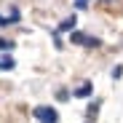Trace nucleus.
<instances>
[{"mask_svg": "<svg viewBox=\"0 0 123 123\" xmlns=\"http://www.w3.org/2000/svg\"><path fill=\"white\" fill-rule=\"evenodd\" d=\"M72 43H80V46H99L96 37H88L83 32H72Z\"/></svg>", "mask_w": 123, "mask_h": 123, "instance_id": "nucleus-2", "label": "nucleus"}, {"mask_svg": "<svg viewBox=\"0 0 123 123\" xmlns=\"http://www.w3.org/2000/svg\"><path fill=\"white\" fill-rule=\"evenodd\" d=\"M32 115H35L40 123H56V120H59L56 110H54V107H46V105H43V107H35V110H32Z\"/></svg>", "mask_w": 123, "mask_h": 123, "instance_id": "nucleus-1", "label": "nucleus"}, {"mask_svg": "<svg viewBox=\"0 0 123 123\" xmlns=\"http://www.w3.org/2000/svg\"><path fill=\"white\" fill-rule=\"evenodd\" d=\"M75 6H78V8H86V6H88V0H75Z\"/></svg>", "mask_w": 123, "mask_h": 123, "instance_id": "nucleus-8", "label": "nucleus"}, {"mask_svg": "<svg viewBox=\"0 0 123 123\" xmlns=\"http://www.w3.org/2000/svg\"><path fill=\"white\" fill-rule=\"evenodd\" d=\"M11 48H13V43H11V40L0 37V51H11Z\"/></svg>", "mask_w": 123, "mask_h": 123, "instance_id": "nucleus-7", "label": "nucleus"}, {"mask_svg": "<svg viewBox=\"0 0 123 123\" xmlns=\"http://www.w3.org/2000/svg\"><path fill=\"white\" fill-rule=\"evenodd\" d=\"M105 3H110V0H105Z\"/></svg>", "mask_w": 123, "mask_h": 123, "instance_id": "nucleus-9", "label": "nucleus"}, {"mask_svg": "<svg viewBox=\"0 0 123 123\" xmlns=\"http://www.w3.org/2000/svg\"><path fill=\"white\" fill-rule=\"evenodd\" d=\"M16 19H19V11H16V8H11V13H8V16H3V13H0V27H8V24H13Z\"/></svg>", "mask_w": 123, "mask_h": 123, "instance_id": "nucleus-3", "label": "nucleus"}, {"mask_svg": "<svg viewBox=\"0 0 123 123\" xmlns=\"http://www.w3.org/2000/svg\"><path fill=\"white\" fill-rule=\"evenodd\" d=\"M13 67H16V62H13L8 54H6V56H0V70H13Z\"/></svg>", "mask_w": 123, "mask_h": 123, "instance_id": "nucleus-4", "label": "nucleus"}, {"mask_svg": "<svg viewBox=\"0 0 123 123\" xmlns=\"http://www.w3.org/2000/svg\"><path fill=\"white\" fill-rule=\"evenodd\" d=\"M72 94H75V96H80V99H83V96H88V94H91V83H83L80 88H75Z\"/></svg>", "mask_w": 123, "mask_h": 123, "instance_id": "nucleus-6", "label": "nucleus"}, {"mask_svg": "<svg viewBox=\"0 0 123 123\" xmlns=\"http://www.w3.org/2000/svg\"><path fill=\"white\" fill-rule=\"evenodd\" d=\"M75 22H78V19H75V16H67V19H64V22H62V24H59V30H62V32H67V30H75Z\"/></svg>", "mask_w": 123, "mask_h": 123, "instance_id": "nucleus-5", "label": "nucleus"}]
</instances>
